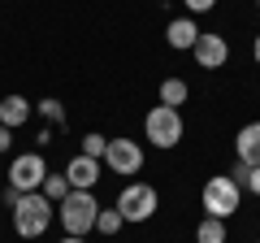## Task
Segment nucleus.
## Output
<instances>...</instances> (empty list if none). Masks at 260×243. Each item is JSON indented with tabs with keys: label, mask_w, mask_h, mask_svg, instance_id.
<instances>
[{
	"label": "nucleus",
	"mask_w": 260,
	"mask_h": 243,
	"mask_svg": "<svg viewBox=\"0 0 260 243\" xmlns=\"http://www.w3.org/2000/svg\"><path fill=\"white\" fill-rule=\"evenodd\" d=\"M52 217H56V204L44 191H22L18 204H13V230H18L22 239H39V234H48Z\"/></svg>",
	"instance_id": "1"
},
{
	"label": "nucleus",
	"mask_w": 260,
	"mask_h": 243,
	"mask_svg": "<svg viewBox=\"0 0 260 243\" xmlns=\"http://www.w3.org/2000/svg\"><path fill=\"white\" fill-rule=\"evenodd\" d=\"M200 208H204V217H221V222H230V217L243 208V187L234 183L230 174H213L204 187H200Z\"/></svg>",
	"instance_id": "2"
},
{
	"label": "nucleus",
	"mask_w": 260,
	"mask_h": 243,
	"mask_svg": "<svg viewBox=\"0 0 260 243\" xmlns=\"http://www.w3.org/2000/svg\"><path fill=\"white\" fill-rule=\"evenodd\" d=\"M56 213H61V230L65 234L87 239V230H95V217H100V200H95V191H70Z\"/></svg>",
	"instance_id": "3"
},
{
	"label": "nucleus",
	"mask_w": 260,
	"mask_h": 243,
	"mask_svg": "<svg viewBox=\"0 0 260 243\" xmlns=\"http://www.w3.org/2000/svg\"><path fill=\"white\" fill-rule=\"evenodd\" d=\"M182 113L169 109V104H152L148 117H143V135H148L152 148H178L182 143Z\"/></svg>",
	"instance_id": "4"
},
{
	"label": "nucleus",
	"mask_w": 260,
	"mask_h": 243,
	"mask_svg": "<svg viewBox=\"0 0 260 243\" xmlns=\"http://www.w3.org/2000/svg\"><path fill=\"white\" fill-rule=\"evenodd\" d=\"M113 208H117L126 222H152L156 208H160V196H156L152 183H126V187L117 191V204Z\"/></svg>",
	"instance_id": "5"
},
{
	"label": "nucleus",
	"mask_w": 260,
	"mask_h": 243,
	"mask_svg": "<svg viewBox=\"0 0 260 243\" xmlns=\"http://www.w3.org/2000/svg\"><path fill=\"white\" fill-rule=\"evenodd\" d=\"M48 178V161L44 152H22V157L9 161V187L13 191H39Z\"/></svg>",
	"instance_id": "6"
},
{
	"label": "nucleus",
	"mask_w": 260,
	"mask_h": 243,
	"mask_svg": "<svg viewBox=\"0 0 260 243\" xmlns=\"http://www.w3.org/2000/svg\"><path fill=\"white\" fill-rule=\"evenodd\" d=\"M104 165H109V174H139L143 169V148L135 139H109Z\"/></svg>",
	"instance_id": "7"
},
{
	"label": "nucleus",
	"mask_w": 260,
	"mask_h": 243,
	"mask_svg": "<svg viewBox=\"0 0 260 243\" xmlns=\"http://www.w3.org/2000/svg\"><path fill=\"white\" fill-rule=\"evenodd\" d=\"M191 56H195V66H200V70H221L225 61H230V44H225V35H213V31H204V35L195 39Z\"/></svg>",
	"instance_id": "8"
},
{
	"label": "nucleus",
	"mask_w": 260,
	"mask_h": 243,
	"mask_svg": "<svg viewBox=\"0 0 260 243\" xmlns=\"http://www.w3.org/2000/svg\"><path fill=\"white\" fill-rule=\"evenodd\" d=\"M100 169H104V161L83 157V152H78V157L65 165V178H70V187H74V191H95V183H100Z\"/></svg>",
	"instance_id": "9"
},
{
	"label": "nucleus",
	"mask_w": 260,
	"mask_h": 243,
	"mask_svg": "<svg viewBox=\"0 0 260 243\" xmlns=\"http://www.w3.org/2000/svg\"><path fill=\"white\" fill-rule=\"evenodd\" d=\"M234 157H239V165H247V169L260 165V122H247V126L234 135Z\"/></svg>",
	"instance_id": "10"
},
{
	"label": "nucleus",
	"mask_w": 260,
	"mask_h": 243,
	"mask_svg": "<svg viewBox=\"0 0 260 243\" xmlns=\"http://www.w3.org/2000/svg\"><path fill=\"white\" fill-rule=\"evenodd\" d=\"M35 117V104L26 100V96H5V100H0V126H9V131H22V126H26V122Z\"/></svg>",
	"instance_id": "11"
},
{
	"label": "nucleus",
	"mask_w": 260,
	"mask_h": 243,
	"mask_svg": "<svg viewBox=\"0 0 260 243\" xmlns=\"http://www.w3.org/2000/svg\"><path fill=\"white\" fill-rule=\"evenodd\" d=\"M200 35H204V31H200V22H195V18H174L165 26V44L174 48V52H191Z\"/></svg>",
	"instance_id": "12"
},
{
	"label": "nucleus",
	"mask_w": 260,
	"mask_h": 243,
	"mask_svg": "<svg viewBox=\"0 0 260 243\" xmlns=\"http://www.w3.org/2000/svg\"><path fill=\"white\" fill-rule=\"evenodd\" d=\"M186 96H191V87H186V78H165L156 92L160 104H169V109H178V104H186Z\"/></svg>",
	"instance_id": "13"
},
{
	"label": "nucleus",
	"mask_w": 260,
	"mask_h": 243,
	"mask_svg": "<svg viewBox=\"0 0 260 243\" xmlns=\"http://www.w3.org/2000/svg\"><path fill=\"white\" fill-rule=\"evenodd\" d=\"M195 243H225V222H221V217H200V226H195Z\"/></svg>",
	"instance_id": "14"
},
{
	"label": "nucleus",
	"mask_w": 260,
	"mask_h": 243,
	"mask_svg": "<svg viewBox=\"0 0 260 243\" xmlns=\"http://www.w3.org/2000/svg\"><path fill=\"white\" fill-rule=\"evenodd\" d=\"M39 191H44V196L52 200V204H61V200L70 196L74 187H70V178H65V174H48V178H44V187H39Z\"/></svg>",
	"instance_id": "15"
},
{
	"label": "nucleus",
	"mask_w": 260,
	"mask_h": 243,
	"mask_svg": "<svg viewBox=\"0 0 260 243\" xmlns=\"http://www.w3.org/2000/svg\"><path fill=\"white\" fill-rule=\"evenodd\" d=\"M121 226H126V217H121L117 208H100V217H95V234H109V239H113Z\"/></svg>",
	"instance_id": "16"
},
{
	"label": "nucleus",
	"mask_w": 260,
	"mask_h": 243,
	"mask_svg": "<svg viewBox=\"0 0 260 243\" xmlns=\"http://www.w3.org/2000/svg\"><path fill=\"white\" fill-rule=\"evenodd\" d=\"M35 113L48 122V126H65V104H61V100H52V96H48V100H39V104H35Z\"/></svg>",
	"instance_id": "17"
},
{
	"label": "nucleus",
	"mask_w": 260,
	"mask_h": 243,
	"mask_svg": "<svg viewBox=\"0 0 260 243\" xmlns=\"http://www.w3.org/2000/svg\"><path fill=\"white\" fill-rule=\"evenodd\" d=\"M104 152H109V139L104 135H83V157H95V161H104Z\"/></svg>",
	"instance_id": "18"
},
{
	"label": "nucleus",
	"mask_w": 260,
	"mask_h": 243,
	"mask_svg": "<svg viewBox=\"0 0 260 243\" xmlns=\"http://www.w3.org/2000/svg\"><path fill=\"white\" fill-rule=\"evenodd\" d=\"M186 5V13H208V9H217V0H182Z\"/></svg>",
	"instance_id": "19"
},
{
	"label": "nucleus",
	"mask_w": 260,
	"mask_h": 243,
	"mask_svg": "<svg viewBox=\"0 0 260 243\" xmlns=\"http://www.w3.org/2000/svg\"><path fill=\"white\" fill-rule=\"evenodd\" d=\"M243 187H247L251 196H260V165H256V169H247V178H243Z\"/></svg>",
	"instance_id": "20"
},
{
	"label": "nucleus",
	"mask_w": 260,
	"mask_h": 243,
	"mask_svg": "<svg viewBox=\"0 0 260 243\" xmlns=\"http://www.w3.org/2000/svg\"><path fill=\"white\" fill-rule=\"evenodd\" d=\"M13 148V131H9V126H0V152H9Z\"/></svg>",
	"instance_id": "21"
},
{
	"label": "nucleus",
	"mask_w": 260,
	"mask_h": 243,
	"mask_svg": "<svg viewBox=\"0 0 260 243\" xmlns=\"http://www.w3.org/2000/svg\"><path fill=\"white\" fill-rule=\"evenodd\" d=\"M251 61H256V66H260V35L251 39Z\"/></svg>",
	"instance_id": "22"
},
{
	"label": "nucleus",
	"mask_w": 260,
	"mask_h": 243,
	"mask_svg": "<svg viewBox=\"0 0 260 243\" xmlns=\"http://www.w3.org/2000/svg\"><path fill=\"white\" fill-rule=\"evenodd\" d=\"M61 243H87V239H78V234H65V239Z\"/></svg>",
	"instance_id": "23"
},
{
	"label": "nucleus",
	"mask_w": 260,
	"mask_h": 243,
	"mask_svg": "<svg viewBox=\"0 0 260 243\" xmlns=\"http://www.w3.org/2000/svg\"><path fill=\"white\" fill-rule=\"evenodd\" d=\"M256 5H260V0H256Z\"/></svg>",
	"instance_id": "24"
},
{
	"label": "nucleus",
	"mask_w": 260,
	"mask_h": 243,
	"mask_svg": "<svg viewBox=\"0 0 260 243\" xmlns=\"http://www.w3.org/2000/svg\"><path fill=\"white\" fill-rule=\"evenodd\" d=\"M256 243H260V239H256Z\"/></svg>",
	"instance_id": "25"
}]
</instances>
